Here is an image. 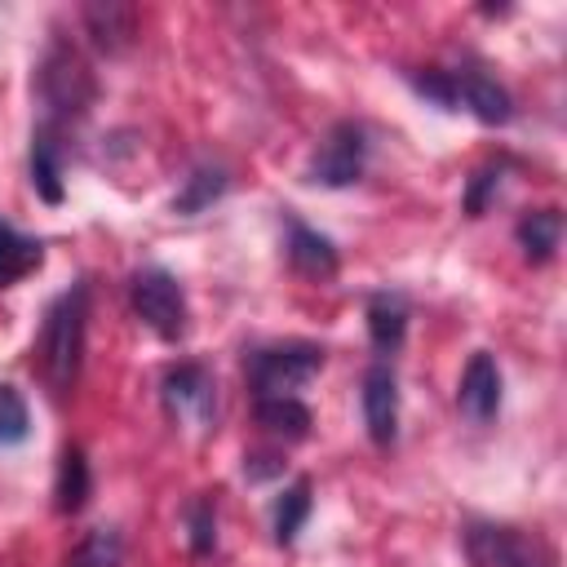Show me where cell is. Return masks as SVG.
Instances as JSON below:
<instances>
[{"instance_id":"obj_1","label":"cell","mask_w":567,"mask_h":567,"mask_svg":"<svg viewBox=\"0 0 567 567\" xmlns=\"http://www.w3.org/2000/svg\"><path fill=\"white\" fill-rule=\"evenodd\" d=\"M84 337H89V284L75 279L66 292L53 297L35 337V363L53 394L75 390L80 363H84Z\"/></svg>"},{"instance_id":"obj_2","label":"cell","mask_w":567,"mask_h":567,"mask_svg":"<svg viewBox=\"0 0 567 567\" xmlns=\"http://www.w3.org/2000/svg\"><path fill=\"white\" fill-rule=\"evenodd\" d=\"M35 93L49 111V124L58 120H80L93 97H97V80L89 71V62L66 44V40H53L35 66Z\"/></svg>"},{"instance_id":"obj_3","label":"cell","mask_w":567,"mask_h":567,"mask_svg":"<svg viewBox=\"0 0 567 567\" xmlns=\"http://www.w3.org/2000/svg\"><path fill=\"white\" fill-rule=\"evenodd\" d=\"M128 301H133V315L159 337V341H182L186 337V292L182 284L164 270V266H142L133 270L128 279Z\"/></svg>"},{"instance_id":"obj_4","label":"cell","mask_w":567,"mask_h":567,"mask_svg":"<svg viewBox=\"0 0 567 567\" xmlns=\"http://www.w3.org/2000/svg\"><path fill=\"white\" fill-rule=\"evenodd\" d=\"M319 368H323V346L279 341V346H261L248 354V385L257 399H275V394L301 390Z\"/></svg>"},{"instance_id":"obj_5","label":"cell","mask_w":567,"mask_h":567,"mask_svg":"<svg viewBox=\"0 0 567 567\" xmlns=\"http://www.w3.org/2000/svg\"><path fill=\"white\" fill-rule=\"evenodd\" d=\"M363 168H368V133H363V124L337 120L328 128V137L319 142V151L310 155L306 182L328 186V190H341V186H354L363 177Z\"/></svg>"},{"instance_id":"obj_6","label":"cell","mask_w":567,"mask_h":567,"mask_svg":"<svg viewBox=\"0 0 567 567\" xmlns=\"http://www.w3.org/2000/svg\"><path fill=\"white\" fill-rule=\"evenodd\" d=\"M164 403L173 408L177 421L208 430L217 416V385L199 363H177L164 372Z\"/></svg>"},{"instance_id":"obj_7","label":"cell","mask_w":567,"mask_h":567,"mask_svg":"<svg viewBox=\"0 0 567 567\" xmlns=\"http://www.w3.org/2000/svg\"><path fill=\"white\" fill-rule=\"evenodd\" d=\"M359 403H363V425H368V439L377 447H390L399 439V377L390 363H372L363 372V390H359Z\"/></svg>"},{"instance_id":"obj_8","label":"cell","mask_w":567,"mask_h":567,"mask_svg":"<svg viewBox=\"0 0 567 567\" xmlns=\"http://www.w3.org/2000/svg\"><path fill=\"white\" fill-rule=\"evenodd\" d=\"M456 408L474 421V425H487L501 408V368L487 350H474L465 372H461V385H456Z\"/></svg>"},{"instance_id":"obj_9","label":"cell","mask_w":567,"mask_h":567,"mask_svg":"<svg viewBox=\"0 0 567 567\" xmlns=\"http://www.w3.org/2000/svg\"><path fill=\"white\" fill-rule=\"evenodd\" d=\"M452 84H456V106H465L478 124H509L514 120V97L487 71L461 66V71H452Z\"/></svg>"},{"instance_id":"obj_10","label":"cell","mask_w":567,"mask_h":567,"mask_svg":"<svg viewBox=\"0 0 567 567\" xmlns=\"http://www.w3.org/2000/svg\"><path fill=\"white\" fill-rule=\"evenodd\" d=\"M80 22L102 53H124L137 40V9L124 0H93L80 9Z\"/></svg>"},{"instance_id":"obj_11","label":"cell","mask_w":567,"mask_h":567,"mask_svg":"<svg viewBox=\"0 0 567 567\" xmlns=\"http://www.w3.org/2000/svg\"><path fill=\"white\" fill-rule=\"evenodd\" d=\"M284 252H288V266L297 275H306V279H332L337 266H341L332 239L319 235L315 226L297 221V217H288V244H284Z\"/></svg>"},{"instance_id":"obj_12","label":"cell","mask_w":567,"mask_h":567,"mask_svg":"<svg viewBox=\"0 0 567 567\" xmlns=\"http://www.w3.org/2000/svg\"><path fill=\"white\" fill-rule=\"evenodd\" d=\"M368 341L377 354H394L408 337V297L394 288H381L368 297Z\"/></svg>"},{"instance_id":"obj_13","label":"cell","mask_w":567,"mask_h":567,"mask_svg":"<svg viewBox=\"0 0 567 567\" xmlns=\"http://www.w3.org/2000/svg\"><path fill=\"white\" fill-rule=\"evenodd\" d=\"M93 492V470L80 443H66L58 456V478H53V509L58 514H80Z\"/></svg>"},{"instance_id":"obj_14","label":"cell","mask_w":567,"mask_h":567,"mask_svg":"<svg viewBox=\"0 0 567 567\" xmlns=\"http://www.w3.org/2000/svg\"><path fill=\"white\" fill-rule=\"evenodd\" d=\"M31 186L44 204H62L66 186H62V142L53 133V124H40L31 133Z\"/></svg>"},{"instance_id":"obj_15","label":"cell","mask_w":567,"mask_h":567,"mask_svg":"<svg viewBox=\"0 0 567 567\" xmlns=\"http://www.w3.org/2000/svg\"><path fill=\"white\" fill-rule=\"evenodd\" d=\"M514 239H518V248H523V257H527L532 266L554 261L558 239H563V213H558V208L523 213V217H518V226H514Z\"/></svg>"},{"instance_id":"obj_16","label":"cell","mask_w":567,"mask_h":567,"mask_svg":"<svg viewBox=\"0 0 567 567\" xmlns=\"http://www.w3.org/2000/svg\"><path fill=\"white\" fill-rule=\"evenodd\" d=\"M257 425L266 430V434H275V439H284V443H297V439H306L310 434V408L297 399V394H275V399H257Z\"/></svg>"},{"instance_id":"obj_17","label":"cell","mask_w":567,"mask_h":567,"mask_svg":"<svg viewBox=\"0 0 567 567\" xmlns=\"http://www.w3.org/2000/svg\"><path fill=\"white\" fill-rule=\"evenodd\" d=\"M40 261H44V244L0 221V288H13L18 279H27L31 270H40Z\"/></svg>"},{"instance_id":"obj_18","label":"cell","mask_w":567,"mask_h":567,"mask_svg":"<svg viewBox=\"0 0 567 567\" xmlns=\"http://www.w3.org/2000/svg\"><path fill=\"white\" fill-rule=\"evenodd\" d=\"M226 186H230V173H226L221 164H199V168H190V177H186L182 190L173 195V213L195 217V213H204L208 204H217V199L226 195Z\"/></svg>"},{"instance_id":"obj_19","label":"cell","mask_w":567,"mask_h":567,"mask_svg":"<svg viewBox=\"0 0 567 567\" xmlns=\"http://www.w3.org/2000/svg\"><path fill=\"white\" fill-rule=\"evenodd\" d=\"M310 478H292L279 496H275V509H270V532H275V545H292L301 523L310 518Z\"/></svg>"},{"instance_id":"obj_20","label":"cell","mask_w":567,"mask_h":567,"mask_svg":"<svg viewBox=\"0 0 567 567\" xmlns=\"http://www.w3.org/2000/svg\"><path fill=\"white\" fill-rule=\"evenodd\" d=\"M124 563V540L115 527H93L84 540L66 554V567H120Z\"/></svg>"},{"instance_id":"obj_21","label":"cell","mask_w":567,"mask_h":567,"mask_svg":"<svg viewBox=\"0 0 567 567\" xmlns=\"http://www.w3.org/2000/svg\"><path fill=\"white\" fill-rule=\"evenodd\" d=\"M186 540H190V554L204 558L217 549V501L213 496H195L186 505Z\"/></svg>"},{"instance_id":"obj_22","label":"cell","mask_w":567,"mask_h":567,"mask_svg":"<svg viewBox=\"0 0 567 567\" xmlns=\"http://www.w3.org/2000/svg\"><path fill=\"white\" fill-rule=\"evenodd\" d=\"M31 434V412H27V399L0 381V447H13Z\"/></svg>"},{"instance_id":"obj_23","label":"cell","mask_w":567,"mask_h":567,"mask_svg":"<svg viewBox=\"0 0 567 567\" xmlns=\"http://www.w3.org/2000/svg\"><path fill=\"white\" fill-rule=\"evenodd\" d=\"M408 80H412V89H416L421 97H430L434 106L456 111V84H452V71H412Z\"/></svg>"},{"instance_id":"obj_24","label":"cell","mask_w":567,"mask_h":567,"mask_svg":"<svg viewBox=\"0 0 567 567\" xmlns=\"http://www.w3.org/2000/svg\"><path fill=\"white\" fill-rule=\"evenodd\" d=\"M496 186H501V164H483L470 177V186H465V213L470 217H483V208H487V199H492Z\"/></svg>"},{"instance_id":"obj_25","label":"cell","mask_w":567,"mask_h":567,"mask_svg":"<svg viewBox=\"0 0 567 567\" xmlns=\"http://www.w3.org/2000/svg\"><path fill=\"white\" fill-rule=\"evenodd\" d=\"M501 567H549V554H545L536 540L527 545L523 536H514V545H509V554L501 558Z\"/></svg>"},{"instance_id":"obj_26","label":"cell","mask_w":567,"mask_h":567,"mask_svg":"<svg viewBox=\"0 0 567 567\" xmlns=\"http://www.w3.org/2000/svg\"><path fill=\"white\" fill-rule=\"evenodd\" d=\"M275 474H284V461H279L275 452H252V456H244V478H248V483H266V478H275Z\"/></svg>"}]
</instances>
